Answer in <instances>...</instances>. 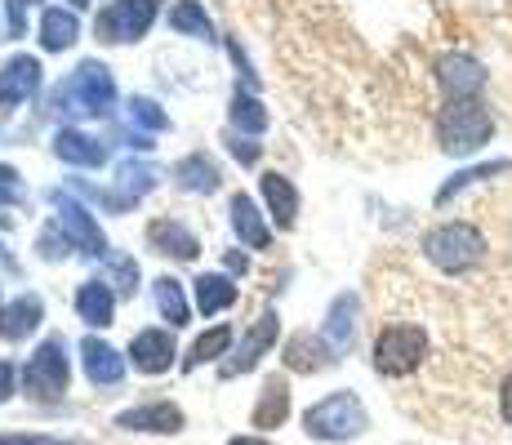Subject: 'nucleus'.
Wrapping results in <instances>:
<instances>
[{"label": "nucleus", "mask_w": 512, "mask_h": 445, "mask_svg": "<svg viewBox=\"0 0 512 445\" xmlns=\"http://www.w3.org/2000/svg\"><path fill=\"white\" fill-rule=\"evenodd\" d=\"M285 365L299 374H317L326 370V365H334V348L326 343V334H294L290 343H285Z\"/></svg>", "instance_id": "f8f14e48"}, {"label": "nucleus", "mask_w": 512, "mask_h": 445, "mask_svg": "<svg viewBox=\"0 0 512 445\" xmlns=\"http://www.w3.org/2000/svg\"><path fill=\"white\" fill-rule=\"evenodd\" d=\"M116 423L130 428V432H179L183 428V410L179 405H170V401H152V405H139V410H125Z\"/></svg>", "instance_id": "4468645a"}, {"label": "nucleus", "mask_w": 512, "mask_h": 445, "mask_svg": "<svg viewBox=\"0 0 512 445\" xmlns=\"http://www.w3.org/2000/svg\"><path fill=\"white\" fill-rule=\"evenodd\" d=\"M352 339H357V299H352V294H339L330 316H326V343L334 352H348Z\"/></svg>", "instance_id": "f3484780"}, {"label": "nucleus", "mask_w": 512, "mask_h": 445, "mask_svg": "<svg viewBox=\"0 0 512 445\" xmlns=\"http://www.w3.org/2000/svg\"><path fill=\"white\" fill-rule=\"evenodd\" d=\"M263 201H268L272 219H277L281 227H290L294 214H299V192H294V183H290V178H281V174L263 178Z\"/></svg>", "instance_id": "412c9836"}, {"label": "nucleus", "mask_w": 512, "mask_h": 445, "mask_svg": "<svg viewBox=\"0 0 512 445\" xmlns=\"http://www.w3.org/2000/svg\"><path fill=\"white\" fill-rule=\"evenodd\" d=\"M228 445H268V441H259V437H232Z\"/></svg>", "instance_id": "a19ab883"}, {"label": "nucleus", "mask_w": 512, "mask_h": 445, "mask_svg": "<svg viewBox=\"0 0 512 445\" xmlns=\"http://www.w3.org/2000/svg\"><path fill=\"white\" fill-rule=\"evenodd\" d=\"M370 428V414L352 392H330L326 401H317L303 414V432L312 441H352Z\"/></svg>", "instance_id": "7ed1b4c3"}, {"label": "nucleus", "mask_w": 512, "mask_h": 445, "mask_svg": "<svg viewBox=\"0 0 512 445\" xmlns=\"http://www.w3.org/2000/svg\"><path fill=\"white\" fill-rule=\"evenodd\" d=\"M170 27L174 32H183V36H205V41L214 36L210 18H205V9L196 5V0H179V5L170 9Z\"/></svg>", "instance_id": "bb28decb"}, {"label": "nucleus", "mask_w": 512, "mask_h": 445, "mask_svg": "<svg viewBox=\"0 0 512 445\" xmlns=\"http://www.w3.org/2000/svg\"><path fill=\"white\" fill-rule=\"evenodd\" d=\"M174 178H179L183 192H214V187H219V170H214L205 156H183V161L174 165Z\"/></svg>", "instance_id": "393cba45"}, {"label": "nucleus", "mask_w": 512, "mask_h": 445, "mask_svg": "<svg viewBox=\"0 0 512 445\" xmlns=\"http://www.w3.org/2000/svg\"><path fill=\"white\" fill-rule=\"evenodd\" d=\"M437 81L446 89L450 103H455V98H481V89H486V67L468 54H446V58H437Z\"/></svg>", "instance_id": "6e6552de"}, {"label": "nucleus", "mask_w": 512, "mask_h": 445, "mask_svg": "<svg viewBox=\"0 0 512 445\" xmlns=\"http://www.w3.org/2000/svg\"><path fill=\"white\" fill-rule=\"evenodd\" d=\"M228 343H232V325H214L210 334H201V339L192 343V352H187V370H196V365L214 361L219 352H228Z\"/></svg>", "instance_id": "cd10ccee"}, {"label": "nucleus", "mask_w": 512, "mask_h": 445, "mask_svg": "<svg viewBox=\"0 0 512 445\" xmlns=\"http://www.w3.org/2000/svg\"><path fill=\"white\" fill-rule=\"evenodd\" d=\"M161 0H112V5L98 14V41L121 45V41H139V36L152 27Z\"/></svg>", "instance_id": "0eeeda50"}, {"label": "nucleus", "mask_w": 512, "mask_h": 445, "mask_svg": "<svg viewBox=\"0 0 512 445\" xmlns=\"http://www.w3.org/2000/svg\"><path fill=\"white\" fill-rule=\"evenodd\" d=\"M423 356H428V334L419 330V325H388V330H379V339H374V370L388 374V379H406V374H415L423 365Z\"/></svg>", "instance_id": "20e7f679"}, {"label": "nucleus", "mask_w": 512, "mask_h": 445, "mask_svg": "<svg viewBox=\"0 0 512 445\" xmlns=\"http://www.w3.org/2000/svg\"><path fill=\"white\" fill-rule=\"evenodd\" d=\"M130 116L143 125V130H165V112L152 103V98H130Z\"/></svg>", "instance_id": "473e14b6"}, {"label": "nucleus", "mask_w": 512, "mask_h": 445, "mask_svg": "<svg viewBox=\"0 0 512 445\" xmlns=\"http://www.w3.org/2000/svg\"><path fill=\"white\" fill-rule=\"evenodd\" d=\"M112 308H116V299L103 281H85L81 294H76V312L90 325H112Z\"/></svg>", "instance_id": "4be33fe9"}, {"label": "nucleus", "mask_w": 512, "mask_h": 445, "mask_svg": "<svg viewBox=\"0 0 512 445\" xmlns=\"http://www.w3.org/2000/svg\"><path fill=\"white\" fill-rule=\"evenodd\" d=\"M81 361H85V374H90V383H103V388H112V383L125 379V356L112 348V343L103 339H85L81 343Z\"/></svg>", "instance_id": "ddd939ff"}, {"label": "nucleus", "mask_w": 512, "mask_h": 445, "mask_svg": "<svg viewBox=\"0 0 512 445\" xmlns=\"http://www.w3.org/2000/svg\"><path fill=\"white\" fill-rule=\"evenodd\" d=\"M9 397H14V365L0 361V401H9Z\"/></svg>", "instance_id": "ea45409f"}, {"label": "nucleus", "mask_w": 512, "mask_h": 445, "mask_svg": "<svg viewBox=\"0 0 512 445\" xmlns=\"http://www.w3.org/2000/svg\"><path fill=\"white\" fill-rule=\"evenodd\" d=\"M232 156H236L241 165H254V161H259V147L245 143V138H232Z\"/></svg>", "instance_id": "4c0bfd02"}, {"label": "nucleus", "mask_w": 512, "mask_h": 445, "mask_svg": "<svg viewBox=\"0 0 512 445\" xmlns=\"http://www.w3.org/2000/svg\"><path fill=\"white\" fill-rule=\"evenodd\" d=\"M228 210H232V227H236V236H241V241L250 245V250H268V223L259 219V210H254L250 196L236 192Z\"/></svg>", "instance_id": "a211bd4d"}, {"label": "nucleus", "mask_w": 512, "mask_h": 445, "mask_svg": "<svg viewBox=\"0 0 512 445\" xmlns=\"http://www.w3.org/2000/svg\"><path fill=\"white\" fill-rule=\"evenodd\" d=\"M423 254H428L432 267L455 276V272H468V267H477L486 259V236L472 223H441L423 236Z\"/></svg>", "instance_id": "f03ea898"}, {"label": "nucleus", "mask_w": 512, "mask_h": 445, "mask_svg": "<svg viewBox=\"0 0 512 445\" xmlns=\"http://www.w3.org/2000/svg\"><path fill=\"white\" fill-rule=\"evenodd\" d=\"M499 414H504V423L512 428V374L499 383Z\"/></svg>", "instance_id": "58836bf2"}, {"label": "nucleus", "mask_w": 512, "mask_h": 445, "mask_svg": "<svg viewBox=\"0 0 512 445\" xmlns=\"http://www.w3.org/2000/svg\"><path fill=\"white\" fill-rule=\"evenodd\" d=\"M23 383H27V397H36V401L63 397L67 392V343H63V334H49L41 348H36V356L23 370Z\"/></svg>", "instance_id": "423d86ee"}, {"label": "nucleus", "mask_w": 512, "mask_h": 445, "mask_svg": "<svg viewBox=\"0 0 512 445\" xmlns=\"http://www.w3.org/2000/svg\"><path fill=\"white\" fill-rule=\"evenodd\" d=\"M116 98V85H112V72L103 63H81L63 85L54 89V112H103L107 103Z\"/></svg>", "instance_id": "39448f33"}, {"label": "nucleus", "mask_w": 512, "mask_h": 445, "mask_svg": "<svg viewBox=\"0 0 512 445\" xmlns=\"http://www.w3.org/2000/svg\"><path fill=\"white\" fill-rule=\"evenodd\" d=\"M285 414H290V388L281 379H268L254 405V428H281Z\"/></svg>", "instance_id": "aec40b11"}, {"label": "nucleus", "mask_w": 512, "mask_h": 445, "mask_svg": "<svg viewBox=\"0 0 512 445\" xmlns=\"http://www.w3.org/2000/svg\"><path fill=\"white\" fill-rule=\"evenodd\" d=\"M54 205H58V227H63L85 254H103L107 241H103V232H98V223L90 219V210L76 205L72 196H63V192H54Z\"/></svg>", "instance_id": "1a4fd4ad"}, {"label": "nucleus", "mask_w": 512, "mask_h": 445, "mask_svg": "<svg viewBox=\"0 0 512 445\" xmlns=\"http://www.w3.org/2000/svg\"><path fill=\"white\" fill-rule=\"evenodd\" d=\"M54 152L63 156L67 165H103V143H94L90 134L81 130H63L54 138Z\"/></svg>", "instance_id": "5701e85b"}, {"label": "nucleus", "mask_w": 512, "mask_h": 445, "mask_svg": "<svg viewBox=\"0 0 512 445\" xmlns=\"http://www.w3.org/2000/svg\"><path fill=\"white\" fill-rule=\"evenodd\" d=\"M116 281H121V290H125V294H134V281H139V267H134L130 259H121V263H116Z\"/></svg>", "instance_id": "e433bc0d"}, {"label": "nucleus", "mask_w": 512, "mask_h": 445, "mask_svg": "<svg viewBox=\"0 0 512 445\" xmlns=\"http://www.w3.org/2000/svg\"><path fill=\"white\" fill-rule=\"evenodd\" d=\"M277 343V312H263L259 321L250 325V334H245V343H241V352L232 356L228 365H223V379H232V374H245V370H254L259 365V356Z\"/></svg>", "instance_id": "9d476101"}, {"label": "nucleus", "mask_w": 512, "mask_h": 445, "mask_svg": "<svg viewBox=\"0 0 512 445\" xmlns=\"http://www.w3.org/2000/svg\"><path fill=\"white\" fill-rule=\"evenodd\" d=\"M512 170V161H486V165H472V170H464V174H455V178H450V183L446 187H441V192H437V201L441 205H446L450 201V196H455V192H464V187H472V183H481V178H495V174H508Z\"/></svg>", "instance_id": "c756f323"}, {"label": "nucleus", "mask_w": 512, "mask_h": 445, "mask_svg": "<svg viewBox=\"0 0 512 445\" xmlns=\"http://www.w3.org/2000/svg\"><path fill=\"white\" fill-rule=\"evenodd\" d=\"M130 356H134V370L161 374V370H170V361H174V339L165 330H143L139 339L130 343Z\"/></svg>", "instance_id": "2eb2a0df"}, {"label": "nucleus", "mask_w": 512, "mask_h": 445, "mask_svg": "<svg viewBox=\"0 0 512 445\" xmlns=\"http://www.w3.org/2000/svg\"><path fill=\"white\" fill-rule=\"evenodd\" d=\"M147 241H152L161 254H174V259H196V250H201V245H196V236L187 232L183 223H170V219L147 227Z\"/></svg>", "instance_id": "6ab92c4d"}, {"label": "nucleus", "mask_w": 512, "mask_h": 445, "mask_svg": "<svg viewBox=\"0 0 512 445\" xmlns=\"http://www.w3.org/2000/svg\"><path fill=\"white\" fill-rule=\"evenodd\" d=\"M72 5H76V9H81V5H90V0H72Z\"/></svg>", "instance_id": "79ce46f5"}, {"label": "nucleus", "mask_w": 512, "mask_h": 445, "mask_svg": "<svg viewBox=\"0 0 512 445\" xmlns=\"http://www.w3.org/2000/svg\"><path fill=\"white\" fill-rule=\"evenodd\" d=\"M36 85H41V63L27 54H14L5 63V72H0V107H14L23 98H32Z\"/></svg>", "instance_id": "9b49d317"}, {"label": "nucleus", "mask_w": 512, "mask_h": 445, "mask_svg": "<svg viewBox=\"0 0 512 445\" xmlns=\"http://www.w3.org/2000/svg\"><path fill=\"white\" fill-rule=\"evenodd\" d=\"M232 125L245 134H263L268 130V112L259 107V98L254 94H236L232 98Z\"/></svg>", "instance_id": "7c9ffc66"}, {"label": "nucleus", "mask_w": 512, "mask_h": 445, "mask_svg": "<svg viewBox=\"0 0 512 445\" xmlns=\"http://www.w3.org/2000/svg\"><path fill=\"white\" fill-rule=\"evenodd\" d=\"M36 325H41V299H36V294H23V299L0 308V339H9V343L27 339Z\"/></svg>", "instance_id": "dca6fc26"}, {"label": "nucleus", "mask_w": 512, "mask_h": 445, "mask_svg": "<svg viewBox=\"0 0 512 445\" xmlns=\"http://www.w3.org/2000/svg\"><path fill=\"white\" fill-rule=\"evenodd\" d=\"M0 445H85V441H58V437H32V432H0Z\"/></svg>", "instance_id": "f704fd0d"}, {"label": "nucleus", "mask_w": 512, "mask_h": 445, "mask_svg": "<svg viewBox=\"0 0 512 445\" xmlns=\"http://www.w3.org/2000/svg\"><path fill=\"white\" fill-rule=\"evenodd\" d=\"M36 0H9V27H14V36L27 27V9H32Z\"/></svg>", "instance_id": "c9c22d12"}, {"label": "nucleus", "mask_w": 512, "mask_h": 445, "mask_svg": "<svg viewBox=\"0 0 512 445\" xmlns=\"http://www.w3.org/2000/svg\"><path fill=\"white\" fill-rule=\"evenodd\" d=\"M490 134H495V121H490L481 98H455V103H446L437 116V138L450 156L481 152V147L490 143Z\"/></svg>", "instance_id": "f257e3e1"}, {"label": "nucleus", "mask_w": 512, "mask_h": 445, "mask_svg": "<svg viewBox=\"0 0 512 445\" xmlns=\"http://www.w3.org/2000/svg\"><path fill=\"white\" fill-rule=\"evenodd\" d=\"M232 303H236V285L228 281V276H219V272L196 276V308H201L205 316L232 308Z\"/></svg>", "instance_id": "b1692460"}, {"label": "nucleus", "mask_w": 512, "mask_h": 445, "mask_svg": "<svg viewBox=\"0 0 512 445\" xmlns=\"http://www.w3.org/2000/svg\"><path fill=\"white\" fill-rule=\"evenodd\" d=\"M23 201V183H18V170L14 165H0V205H14Z\"/></svg>", "instance_id": "72a5a7b5"}, {"label": "nucleus", "mask_w": 512, "mask_h": 445, "mask_svg": "<svg viewBox=\"0 0 512 445\" xmlns=\"http://www.w3.org/2000/svg\"><path fill=\"white\" fill-rule=\"evenodd\" d=\"M116 178H121V192L125 196H147L156 187V174L147 170V165H121V174H116Z\"/></svg>", "instance_id": "2f4dec72"}, {"label": "nucleus", "mask_w": 512, "mask_h": 445, "mask_svg": "<svg viewBox=\"0 0 512 445\" xmlns=\"http://www.w3.org/2000/svg\"><path fill=\"white\" fill-rule=\"evenodd\" d=\"M76 14H63V9H49V14L41 18V45L45 49H67L76 41Z\"/></svg>", "instance_id": "a878e982"}, {"label": "nucleus", "mask_w": 512, "mask_h": 445, "mask_svg": "<svg viewBox=\"0 0 512 445\" xmlns=\"http://www.w3.org/2000/svg\"><path fill=\"white\" fill-rule=\"evenodd\" d=\"M156 308L170 325H187V299H183V285L170 281V276H161L156 281Z\"/></svg>", "instance_id": "c85d7f7f"}]
</instances>
